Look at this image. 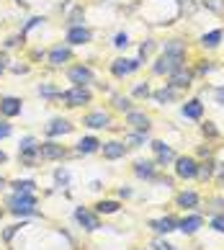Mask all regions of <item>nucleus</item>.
Masks as SVG:
<instances>
[{"mask_svg": "<svg viewBox=\"0 0 224 250\" xmlns=\"http://www.w3.org/2000/svg\"><path fill=\"white\" fill-rule=\"evenodd\" d=\"M101 155H103V160H121L126 152H129V147L121 142V140H111V142H101Z\"/></svg>", "mask_w": 224, "mask_h": 250, "instance_id": "13", "label": "nucleus"}, {"mask_svg": "<svg viewBox=\"0 0 224 250\" xmlns=\"http://www.w3.org/2000/svg\"><path fill=\"white\" fill-rule=\"evenodd\" d=\"M67 157V147L54 142V140H44L39 142V160L41 163H57V160H64Z\"/></svg>", "mask_w": 224, "mask_h": 250, "instance_id": "5", "label": "nucleus"}, {"mask_svg": "<svg viewBox=\"0 0 224 250\" xmlns=\"http://www.w3.org/2000/svg\"><path fill=\"white\" fill-rule=\"evenodd\" d=\"M211 70H214V64L206 62V64H199V70H196V72H199V75H206V72H211Z\"/></svg>", "mask_w": 224, "mask_h": 250, "instance_id": "49", "label": "nucleus"}, {"mask_svg": "<svg viewBox=\"0 0 224 250\" xmlns=\"http://www.w3.org/2000/svg\"><path fill=\"white\" fill-rule=\"evenodd\" d=\"M67 80L72 85H90V83L96 80V72H93L88 64H72L67 70Z\"/></svg>", "mask_w": 224, "mask_h": 250, "instance_id": "10", "label": "nucleus"}, {"mask_svg": "<svg viewBox=\"0 0 224 250\" xmlns=\"http://www.w3.org/2000/svg\"><path fill=\"white\" fill-rule=\"evenodd\" d=\"M155 150V165L157 168H165V165H170V163H175V150L170 145H165L163 140H152V145H149Z\"/></svg>", "mask_w": 224, "mask_h": 250, "instance_id": "8", "label": "nucleus"}, {"mask_svg": "<svg viewBox=\"0 0 224 250\" xmlns=\"http://www.w3.org/2000/svg\"><path fill=\"white\" fill-rule=\"evenodd\" d=\"M175 204H178L181 209H196L201 204V196L196 191H181L178 196H175Z\"/></svg>", "mask_w": 224, "mask_h": 250, "instance_id": "24", "label": "nucleus"}, {"mask_svg": "<svg viewBox=\"0 0 224 250\" xmlns=\"http://www.w3.org/2000/svg\"><path fill=\"white\" fill-rule=\"evenodd\" d=\"M211 229L224 235V214H211Z\"/></svg>", "mask_w": 224, "mask_h": 250, "instance_id": "41", "label": "nucleus"}, {"mask_svg": "<svg viewBox=\"0 0 224 250\" xmlns=\"http://www.w3.org/2000/svg\"><path fill=\"white\" fill-rule=\"evenodd\" d=\"M18 163L23 165V168H36L41 160H39V140L36 137H21V142H18Z\"/></svg>", "mask_w": 224, "mask_h": 250, "instance_id": "3", "label": "nucleus"}, {"mask_svg": "<svg viewBox=\"0 0 224 250\" xmlns=\"http://www.w3.org/2000/svg\"><path fill=\"white\" fill-rule=\"evenodd\" d=\"M152 49H155V42L152 39L142 42V44H139V60H147L149 54H152Z\"/></svg>", "mask_w": 224, "mask_h": 250, "instance_id": "37", "label": "nucleus"}, {"mask_svg": "<svg viewBox=\"0 0 224 250\" xmlns=\"http://www.w3.org/2000/svg\"><path fill=\"white\" fill-rule=\"evenodd\" d=\"M13 134V124H8V119H3L0 122V140H5V137Z\"/></svg>", "mask_w": 224, "mask_h": 250, "instance_id": "45", "label": "nucleus"}, {"mask_svg": "<svg viewBox=\"0 0 224 250\" xmlns=\"http://www.w3.org/2000/svg\"><path fill=\"white\" fill-rule=\"evenodd\" d=\"M0 75H3V64H0Z\"/></svg>", "mask_w": 224, "mask_h": 250, "instance_id": "58", "label": "nucleus"}, {"mask_svg": "<svg viewBox=\"0 0 224 250\" xmlns=\"http://www.w3.org/2000/svg\"><path fill=\"white\" fill-rule=\"evenodd\" d=\"M144 140H147V134H139V132H129L126 137H124V140H121V142H124L126 147H132V150H137V147H142L144 145Z\"/></svg>", "mask_w": 224, "mask_h": 250, "instance_id": "30", "label": "nucleus"}, {"mask_svg": "<svg viewBox=\"0 0 224 250\" xmlns=\"http://www.w3.org/2000/svg\"><path fill=\"white\" fill-rule=\"evenodd\" d=\"M152 98H155V104L167 106V104H175V101H178V90L170 88V85H165V88H160V90H155Z\"/></svg>", "mask_w": 224, "mask_h": 250, "instance_id": "25", "label": "nucleus"}, {"mask_svg": "<svg viewBox=\"0 0 224 250\" xmlns=\"http://www.w3.org/2000/svg\"><path fill=\"white\" fill-rule=\"evenodd\" d=\"M93 101V93L88 85H72L70 90H62V104L67 108H82Z\"/></svg>", "mask_w": 224, "mask_h": 250, "instance_id": "4", "label": "nucleus"}, {"mask_svg": "<svg viewBox=\"0 0 224 250\" xmlns=\"http://www.w3.org/2000/svg\"><path fill=\"white\" fill-rule=\"evenodd\" d=\"M217 186L224 191V165H222V175H219V178H217Z\"/></svg>", "mask_w": 224, "mask_h": 250, "instance_id": "53", "label": "nucleus"}, {"mask_svg": "<svg viewBox=\"0 0 224 250\" xmlns=\"http://www.w3.org/2000/svg\"><path fill=\"white\" fill-rule=\"evenodd\" d=\"M0 219H3V209H0Z\"/></svg>", "mask_w": 224, "mask_h": 250, "instance_id": "59", "label": "nucleus"}, {"mask_svg": "<svg viewBox=\"0 0 224 250\" xmlns=\"http://www.w3.org/2000/svg\"><path fill=\"white\" fill-rule=\"evenodd\" d=\"M44 21H46L44 16H34V18H29V21H26V26H23V29H21V36H23V39H26V34H29V31L34 29V26H39V23H44Z\"/></svg>", "mask_w": 224, "mask_h": 250, "instance_id": "36", "label": "nucleus"}, {"mask_svg": "<svg viewBox=\"0 0 224 250\" xmlns=\"http://www.w3.org/2000/svg\"><path fill=\"white\" fill-rule=\"evenodd\" d=\"M199 155H201V157H209V147H206V145L199 147Z\"/></svg>", "mask_w": 224, "mask_h": 250, "instance_id": "54", "label": "nucleus"}, {"mask_svg": "<svg viewBox=\"0 0 224 250\" xmlns=\"http://www.w3.org/2000/svg\"><path fill=\"white\" fill-rule=\"evenodd\" d=\"M152 250H178L173 243H167V240H163V237H157L155 243H152Z\"/></svg>", "mask_w": 224, "mask_h": 250, "instance_id": "43", "label": "nucleus"}, {"mask_svg": "<svg viewBox=\"0 0 224 250\" xmlns=\"http://www.w3.org/2000/svg\"><path fill=\"white\" fill-rule=\"evenodd\" d=\"M82 18H85V11H82L80 5H75L70 11V16H67V29L70 26H82Z\"/></svg>", "mask_w": 224, "mask_h": 250, "instance_id": "31", "label": "nucleus"}, {"mask_svg": "<svg viewBox=\"0 0 224 250\" xmlns=\"http://www.w3.org/2000/svg\"><path fill=\"white\" fill-rule=\"evenodd\" d=\"M167 78H170V83H167L170 88H175V90H188V88L193 85L196 72H193V70H185V67H181V70H175L173 75H167Z\"/></svg>", "mask_w": 224, "mask_h": 250, "instance_id": "14", "label": "nucleus"}, {"mask_svg": "<svg viewBox=\"0 0 224 250\" xmlns=\"http://www.w3.org/2000/svg\"><path fill=\"white\" fill-rule=\"evenodd\" d=\"M183 62H185V54L183 52H167V49H163V54L152 64V72H155V75H173L175 70L185 67Z\"/></svg>", "mask_w": 224, "mask_h": 250, "instance_id": "2", "label": "nucleus"}, {"mask_svg": "<svg viewBox=\"0 0 224 250\" xmlns=\"http://www.w3.org/2000/svg\"><path fill=\"white\" fill-rule=\"evenodd\" d=\"M36 193H11L8 196V211L16 217H39L36 209Z\"/></svg>", "mask_w": 224, "mask_h": 250, "instance_id": "1", "label": "nucleus"}, {"mask_svg": "<svg viewBox=\"0 0 224 250\" xmlns=\"http://www.w3.org/2000/svg\"><path fill=\"white\" fill-rule=\"evenodd\" d=\"M201 5L209 8V11L217 13V16H224V0H201Z\"/></svg>", "mask_w": 224, "mask_h": 250, "instance_id": "34", "label": "nucleus"}, {"mask_svg": "<svg viewBox=\"0 0 224 250\" xmlns=\"http://www.w3.org/2000/svg\"><path fill=\"white\" fill-rule=\"evenodd\" d=\"M75 129L72 122H67V119H62V116H54L49 124L44 126V134H46V140H54V137H64V134H70Z\"/></svg>", "mask_w": 224, "mask_h": 250, "instance_id": "12", "label": "nucleus"}, {"mask_svg": "<svg viewBox=\"0 0 224 250\" xmlns=\"http://www.w3.org/2000/svg\"><path fill=\"white\" fill-rule=\"evenodd\" d=\"M201 132H204V137H209V140H217V137H219V129L214 126L211 122H206V124H201Z\"/></svg>", "mask_w": 224, "mask_h": 250, "instance_id": "40", "label": "nucleus"}, {"mask_svg": "<svg viewBox=\"0 0 224 250\" xmlns=\"http://www.w3.org/2000/svg\"><path fill=\"white\" fill-rule=\"evenodd\" d=\"M181 116L183 119H191V122H201V119H204V104H201L199 98L185 101V104L181 106Z\"/></svg>", "mask_w": 224, "mask_h": 250, "instance_id": "20", "label": "nucleus"}, {"mask_svg": "<svg viewBox=\"0 0 224 250\" xmlns=\"http://www.w3.org/2000/svg\"><path fill=\"white\" fill-rule=\"evenodd\" d=\"M134 98H147V96H152V90H149V85L147 83H142V85H137L134 88V93H132Z\"/></svg>", "mask_w": 224, "mask_h": 250, "instance_id": "44", "label": "nucleus"}, {"mask_svg": "<svg viewBox=\"0 0 224 250\" xmlns=\"http://www.w3.org/2000/svg\"><path fill=\"white\" fill-rule=\"evenodd\" d=\"M119 196H121V199H129V196H132V188H124V186H121V188H119Z\"/></svg>", "mask_w": 224, "mask_h": 250, "instance_id": "50", "label": "nucleus"}, {"mask_svg": "<svg viewBox=\"0 0 224 250\" xmlns=\"http://www.w3.org/2000/svg\"><path fill=\"white\" fill-rule=\"evenodd\" d=\"M13 72H18V75H23V72H29V67H26V64H16Z\"/></svg>", "mask_w": 224, "mask_h": 250, "instance_id": "51", "label": "nucleus"}, {"mask_svg": "<svg viewBox=\"0 0 224 250\" xmlns=\"http://www.w3.org/2000/svg\"><path fill=\"white\" fill-rule=\"evenodd\" d=\"M39 96L41 98H62V90L49 85V83H41V85H39Z\"/></svg>", "mask_w": 224, "mask_h": 250, "instance_id": "32", "label": "nucleus"}, {"mask_svg": "<svg viewBox=\"0 0 224 250\" xmlns=\"http://www.w3.org/2000/svg\"><path fill=\"white\" fill-rule=\"evenodd\" d=\"M214 163L211 157L209 160H204V163H199V168H196V181H201V183H206V181H211V175H214Z\"/></svg>", "mask_w": 224, "mask_h": 250, "instance_id": "26", "label": "nucleus"}, {"mask_svg": "<svg viewBox=\"0 0 224 250\" xmlns=\"http://www.w3.org/2000/svg\"><path fill=\"white\" fill-rule=\"evenodd\" d=\"M5 186H8V181H5V178H3V175H0V191H3V188H5Z\"/></svg>", "mask_w": 224, "mask_h": 250, "instance_id": "57", "label": "nucleus"}, {"mask_svg": "<svg viewBox=\"0 0 224 250\" xmlns=\"http://www.w3.org/2000/svg\"><path fill=\"white\" fill-rule=\"evenodd\" d=\"M209 204L214 207V214H224V199H222V196H214V199H209Z\"/></svg>", "mask_w": 224, "mask_h": 250, "instance_id": "46", "label": "nucleus"}, {"mask_svg": "<svg viewBox=\"0 0 224 250\" xmlns=\"http://www.w3.org/2000/svg\"><path fill=\"white\" fill-rule=\"evenodd\" d=\"M101 188H103V183H101V181H93L90 183V191H101Z\"/></svg>", "mask_w": 224, "mask_h": 250, "instance_id": "52", "label": "nucleus"}, {"mask_svg": "<svg viewBox=\"0 0 224 250\" xmlns=\"http://www.w3.org/2000/svg\"><path fill=\"white\" fill-rule=\"evenodd\" d=\"M157 173L155 160H137L134 163V175L139 181H152V175Z\"/></svg>", "mask_w": 224, "mask_h": 250, "instance_id": "23", "label": "nucleus"}, {"mask_svg": "<svg viewBox=\"0 0 224 250\" xmlns=\"http://www.w3.org/2000/svg\"><path fill=\"white\" fill-rule=\"evenodd\" d=\"M114 108L129 114V111H132V98H126V96H114Z\"/></svg>", "mask_w": 224, "mask_h": 250, "instance_id": "35", "label": "nucleus"}, {"mask_svg": "<svg viewBox=\"0 0 224 250\" xmlns=\"http://www.w3.org/2000/svg\"><path fill=\"white\" fill-rule=\"evenodd\" d=\"M5 62H8V57H5V52H0V64L5 67Z\"/></svg>", "mask_w": 224, "mask_h": 250, "instance_id": "56", "label": "nucleus"}, {"mask_svg": "<svg viewBox=\"0 0 224 250\" xmlns=\"http://www.w3.org/2000/svg\"><path fill=\"white\" fill-rule=\"evenodd\" d=\"M18 3H23V0H18Z\"/></svg>", "mask_w": 224, "mask_h": 250, "instance_id": "60", "label": "nucleus"}, {"mask_svg": "<svg viewBox=\"0 0 224 250\" xmlns=\"http://www.w3.org/2000/svg\"><path fill=\"white\" fill-rule=\"evenodd\" d=\"M165 49H167V52H183V54H185V42L170 39V42H165Z\"/></svg>", "mask_w": 224, "mask_h": 250, "instance_id": "39", "label": "nucleus"}, {"mask_svg": "<svg viewBox=\"0 0 224 250\" xmlns=\"http://www.w3.org/2000/svg\"><path fill=\"white\" fill-rule=\"evenodd\" d=\"M98 150H101V140H98V137H93V134L82 137V140L75 145V155H93Z\"/></svg>", "mask_w": 224, "mask_h": 250, "instance_id": "22", "label": "nucleus"}, {"mask_svg": "<svg viewBox=\"0 0 224 250\" xmlns=\"http://www.w3.org/2000/svg\"><path fill=\"white\" fill-rule=\"evenodd\" d=\"M21 42H23L21 34H18V36H11V39H5V47H8V49H11V47H18Z\"/></svg>", "mask_w": 224, "mask_h": 250, "instance_id": "47", "label": "nucleus"}, {"mask_svg": "<svg viewBox=\"0 0 224 250\" xmlns=\"http://www.w3.org/2000/svg\"><path fill=\"white\" fill-rule=\"evenodd\" d=\"M75 222H78L85 232L101 229V214H96V209H88V207H75Z\"/></svg>", "mask_w": 224, "mask_h": 250, "instance_id": "6", "label": "nucleus"}, {"mask_svg": "<svg viewBox=\"0 0 224 250\" xmlns=\"http://www.w3.org/2000/svg\"><path fill=\"white\" fill-rule=\"evenodd\" d=\"M201 227H204V217L201 214H188V217L178 219V229L183 235H196Z\"/></svg>", "mask_w": 224, "mask_h": 250, "instance_id": "21", "label": "nucleus"}, {"mask_svg": "<svg viewBox=\"0 0 224 250\" xmlns=\"http://www.w3.org/2000/svg\"><path fill=\"white\" fill-rule=\"evenodd\" d=\"M72 52H70V44H57V47H52L49 54H46V60H49L52 67H62L64 62H70Z\"/></svg>", "mask_w": 224, "mask_h": 250, "instance_id": "18", "label": "nucleus"}, {"mask_svg": "<svg viewBox=\"0 0 224 250\" xmlns=\"http://www.w3.org/2000/svg\"><path fill=\"white\" fill-rule=\"evenodd\" d=\"M54 181H57V186H67V183H70L67 168H57V170H54Z\"/></svg>", "mask_w": 224, "mask_h": 250, "instance_id": "38", "label": "nucleus"}, {"mask_svg": "<svg viewBox=\"0 0 224 250\" xmlns=\"http://www.w3.org/2000/svg\"><path fill=\"white\" fill-rule=\"evenodd\" d=\"M21 111H23V101H21V98H16V96H5V98H0V114H3L5 119L18 116Z\"/></svg>", "mask_w": 224, "mask_h": 250, "instance_id": "19", "label": "nucleus"}, {"mask_svg": "<svg viewBox=\"0 0 224 250\" xmlns=\"http://www.w3.org/2000/svg\"><path fill=\"white\" fill-rule=\"evenodd\" d=\"M23 227H26V222H16V225L5 227V229H3V243H11V240H13V235H16V232H21Z\"/></svg>", "mask_w": 224, "mask_h": 250, "instance_id": "33", "label": "nucleus"}, {"mask_svg": "<svg viewBox=\"0 0 224 250\" xmlns=\"http://www.w3.org/2000/svg\"><path fill=\"white\" fill-rule=\"evenodd\" d=\"M114 47H116V49H126V47H129V36H126L124 31L114 36Z\"/></svg>", "mask_w": 224, "mask_h": 250, "instance_id": "42", "label": "nucleus"}, {"mask_svg": "<svg viewBox=\"0 0 224 250\" xmlns=\"http://www.w3.org/2000/svg\"><path fill=\"white\" fill-rule=\"evenodd\" d=\"M139 67H142V60H126V57H119L111 62V72H114V78H126L132 75V72H137Z\"/></svg>", "mask_w": 224, "mask_h": 250, "instance_id": "11", "label": "nucleus"}, {"mask_svg": "<svg viewBox=\"0 0 224 250\" xmlns=\"http://www.w3.org/2000/svg\"><path fill=\"white\" fill-rule=\"evenodd\" d=\"M119 209H121V204L116 199H103L96 204V214H116Z\"/></svg>", "mask_w": 224, "mask_h": 250, "instance_id": "28", "label": "nucleus"}, {"mask_svg": "<svg viewBox=\"0 0 224 250\" xmlns=\"http://www.w3.org/2000/svg\"><path fill=\"white\" fill-rule=\"evenodd\" d=\"M126 126L132 129V132H139V134H149V129H152V119H149L144 111H129L126 114Z\"/></svg>", "mask_w": 224, "mask_h": 250, "instance_id": "9", "label": "nucleus"}, {"mask_svg": "<svg viewBox=\"0 0 224 250\" xmlns=\"http://www.w3.org/2000/svg\"><path fill=\"white\" fill-rule=\"evenodd\" d=\"M5 163H8V155H5L3 150H0V165H5Z\"/></svg>", "mask_w": 224, "mask_h": 250, "instance_id": "55", "label": "nucleus"}, {"mask_svg": "<svg viewBox=\"0 0 224 250\" xmlns=\"http://www.w3.org/2000/svg\"><path fill=\"white\" fill-rule=\"evenodd\" d=\"M11 188H13V193H34L36 191V181L18 178V181H11Z\"/></svg>", "mask_w": 224, "mask_h": 250, "instance_id": "27", "label": "nucleus"}, {"mask_svg": "<svg viewBox=\"0 0 224 250\" xmlns=\"http://www.w3.org/2000/svg\"><path fill=\"white\" fill-rule=\"evenodd\" d=\"M82 126L88 129H108L111 126V114L108 111H90L82 116Z\"/></svg>", "mask_w": 224, "mask_h": 250, "instance_id": "15", "label": "nucleus"}, {"mask_svg": "<svg viewBox=\"0 0 224 250\" xmlns=\"http://www.w3.org/2000/svg\"><path fill=\"white\" fill-rule=\"evenodd\" d=\"M90 39H93V34L85 26H70L67 36H64V42H67L70 47H82V44H88Z\"/></svg>", "mask_w": 224, "mask_h": 250, "instance_id": "16", "label": "nucleus"}, {"mask_svg": "<svg viewBox=\"0 0 224 250\" xmlns=\"http://www.w3.org/2000/svg\"><path fill=\"white\" fill-rule=\"evenodd\" d=\"M149 227H152V232L157 237H165V235H170V232L178 229V219H175V217H160V219L149 222Z\"/></svg>", "mask_w": 224, "mask_h": 250, "instance_id": "17", "label": "nucleus"}, {"mask_svg": "<svg viewBox=\"0 0 224 250\" xmlns=\"http://www.w3.org/2000/svg\"><path fill=\"white\" fill-rule=\"evenodd\" d=\"M224 39V31L217 29V31H209V34H204L201 36V47H206V49H214V47H219V42Z\"/></svg>", "mask_w": 224, "mask_h": 250, "instance_id": "29", "label": "nucleus"}, {"mask_svg": "<svg viewBox=\"0 0 224 250\" xmlns=\"http://www.w3.org/2000/svg\"><path fill=\"white\" fill-rule=\"evenodd\" d=\"M214 101H217L219 106H224V85H219L217 90H214Z\"/></svg>", "mask_w": 224, "mask_h": 250, "instance_id": "48", "label": "nucleus"}, {"mask_svg": "<svg viewBox=\"0 0 224 250\" xmlns=\"http://www.w3.org/2000/svg\"><path fill=\"white\" fill-rule=\"evenodd\" d=\"M196 168H199V160L191 155H178L175 157V178L181 181H193L196 178Z\"/></svg>", "mask_w": 224, "mask_h": 250, "instance_id": "7", "label": "nucleus"}]
</instances>
